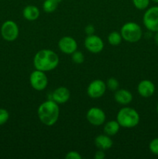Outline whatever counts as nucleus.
I'll return each instance as SVG.
<instances>
[{
    "instance_id": "nucleus-1",
    "label": "nucleus",
    "mask_w": 158,
    "mask_h": 159,
    "mask_svg": "<svg viewBox=\"0 0 158 159\" xmlns=\"http://www.w3.org/2000/svg\"><path fill=\"white\" fill-rule=\"evenodd\" d=\"M58 64V55L51 50H40L33 57V65L36 69L44 72L55 69Z\"/></svg>"
},
{
    "instance_id": "nucleus-2",
    "label": "nucleus",
    "mask_w": 158,
    "mask_h": 159,
    "mask_svg": "<svg viewBox=\"0 0 158 159\" xmlns=\"http://www.w3.org/2000/svg\"><path fill=\"white\" fill-rule=\"evenodd\" d=\"M58 105L54 100L45 101L40 104L37 110V115L42 124L50 127L57 123L60 116Z\"/></svg>"
},
{
    "instance_id": "nucleus-3",
    "label": "nucleus",
    "mask_w": 158,
    "mask_h": 159,
    "mask_svg": "<svg viewBox=\"0 0 158 159\" xmlns=\"http://www.w3.org/2000/svg\"><path fill=\"white\" fill-rule=\"evenodd\" d=\"M116 120L120 127L124 128H133L139 124L140 116L135 109L123 107L118 112Z\"/></svg>"
},
{
    "instance_id": "nucleus-4",
    "label": "nucleus",
    "mask_w": 158,
    "mask_h": 159,
    "mask_svg": "<svg viewBox=\"0 0 158 159\" xmlns=\"http://www.w3.org/2000/svg\"><path fill=\"white\" fill-rule=\"evenodd\" d=\"M120 34L122 39L129 43H136L143 37V30L140 26L134 22L125 23L121 28Z\"/></svg>"
},
{
    "instance_id": "nucleus-5",
    "label": "nucleus",
    "mask_w": 158,
    "mask_h": 159,
    "mask_svg": "<svg viewBox=\"0 0 158 159\" xmlns=\"http://www.w3.org/2000/svg\"><path fill=\"white\" fill-rule=\"evenodd\" d=\"M143 22L149 31L158 32V6H152L146 10L143 17Z\"/></svg>"
},
{
    "instance_id": "nucleus-6",
    "label": "nucleus",
    "mask_w": 158,
    "mask_h": 159,
    "mask_svg": "<svg viewBox=\"0 0 158 159\" xmlns=\"http://www.w3.org/2000/svg\"><path fill=\"white\" fill-rule=\"evenodd\" d=\"M1 35L6 41H14L19 36L18 25L12 20H6L1 26Z\"/></svg>"
},
{
    "instance_id": "nucleus-7",
    "label": "nucleus",
    "mask_w": 158,
    "mask_h": 159,
    "mask_svg": "<svg viewBox=\"0 0 158 159\" xmlns=\"http://www.w3.org/2000/svg\"><path fill=\"white\" fill-rule=\"evenodd\" d=\"M29 82L33 89L37 91H42L45 89L48 85L47 76L44 71L36 69L29 75Z\"/></svg>"
},
{
    "instance_id": "nucleus-8",
    "label": "nucleus",
    "mask_w": 158,
    "mask_h": 159,
    "mask_svg": "<svg viewBox=\"0 0 158 159\" xmlns=\"http://www.w3.org/2000/svg\"><path fill=\"white\" fill-rule=\"evenodd\" d=\"M106 89V83L104 81L101 79H95L88 85L87 93L91 99H99L105 94Z\"/></svg>"
},
{
    "instance_id": "nucleus-9",
    "label": "nucleus",
    "mask_w": 158,
    "mask_h": 159,
    "mask_svg": "<svg viewBox=\"0 0 158 159\" xmlns=\"http://www.w3.org/2000/svg\"><path fill=\"white\" fill-rule=\"evenodd\" d=\"M86 118L88 122L94 126H101L105 121V113L99 107H91L88 110Z\"/></svg>"
},
{
    "instance_id": "nucleus-10",
    "label": "nucleus",
    "mask_w": 158,
    "mask_h": 159,
    "mask_svg": "<svg viewBox=\"0 0 158 159\" xmlns=\"http://www.w3.org/2000/svg\"><path fill=\"white\" fill-rule=\"evenodd\" d=\"M85 46L89 52L99 54L103 50L104 42L100 37L92 34L87 36L85 40Z\"/></svg>"
},
{
    "instance_id": "nucleus-11",
    "label": "nucleus",
    "mask_w": 158,
    "mask_h": 159,
    "mask_svg": "<svg viewBox=\"0 0 158 159\" xmlns=\"http://www.w3.org/2000/svg\"><path fill=\"white\" fill-rule=\"evenodd\" d=\"M58 48L64 54H72L74 51H77V43L73 37L65 36L58 41Z\"/></svg>"
},
{
    "instance_id": "nucleus-12",
    "label": "nucleus",
    "mask_w": 158,
    "mask_h": 159,
    "mask_svg": "<svg viewBox=\"0 0 158 159\" xmlns=\"http://www.w3.org/2000/svg\"><path fill=\"white\" fill-rule=\"evenodd\" d=\"M155 85L150 80L144 79L138 84V93L143 98H149L153 96L155 93Z\"/></svg>"
},
{
    "instance_id": "nucleus-13",
    "label": "nucleus",
    "mask_w": 158,
    "mask_h": 159,
    "mask_svg": "<svg viewBox=\"0 0 158 159\" xmlns=\"http://www.w3.org/2000/svg\"><path fill=\"white\" fill-rule=\"evenodd\" d=\"M71 96L69 89L66 87L60 86L56 89L52 94L53 100L57 104H64L68 102Z\"/></svg>"
},
{
    "instance_id": "nucleus-14",
    "label": "nucleus",
    "mask_w": 158,
    "mask_h": 159,
    "mask_svg": "<svg viewBox=\"0 0 158 159\" xmlns=\"http://www.w3.org/2000/svg\"><path fill=\"white\" fill-rule=\"evenodd\" d=\"M114 99L120 105L126 106L133 100V95L127 89H117L115 93Z\"/></svg>"
},
{
    "instance_id": "nucleus-15",
    "label": "nucleus",
    "mask_w": 158,
    "mask_h": 159,
    "mask_svg": "<svg viewBox=\"0 0 158 159\" xmlns=\"http://www.w3.org/2000/svg\"><path fill=\"white\" fill-rule=\"evenodd\" d=\"M94 144L96 147L100 150H108L112 147L113 142L110 136L107 134H100L94 139Z\"/></svg>"
},
{
    "instance_id": "nucleus-16",
    "label": "nucleus",
    "mask_w": 158,
    "mask_h": 159,
    "mask_svg": "<svg viewBox=\"0 0 158 159\" xmlns=\"http://www.w3.org/2000/svg\"><path fill=\"white\" fill-rule=\"evenodd\" d=\"M23 15L26 20L29 21H34L40 16V9L35 6H26L23 10Z\"/></svg>"
},
{
    "instance_id": "nucleus-17",
    "label": "nucleus",
    "mask_w": 158,
    "mask_h": 159,
    "mask_svg": "<svg viewBox=\"0 0 158 159\" xmlns=\"http://www.w3.org/2000/svg\"><path fill=\"white\" fill-rule=\"evenodd\" d=\"M120 129V125L117 120H110L104 126V132L108 136H115Z\"/></svg>"
},
{
    "instance_id": "nucleus-18",
    "label": "nucleus",
    "mask_w": 158,
    "mask_h": 159,
    "mask_svg": "<svg viewBox=\"0 0 158 159\" xmlns=\"http://www.w3.org/2000/svg\"><path fill=\"white\" fill-rule=\"evenodd\" d=\"M60 0H44L43 4V9L44 12L51 13L57 9Z\"/></svg>"
},
{
    "instance_id": "nucleus-19",
    "label": "nucleus",
    "mask_w": 158,
    "mask_h": 159,
    "mask_svg": "<svg viewBox=\"0 0 158 159\" xmlns=\"http://www.w3.org/2000/svg\"><path fill=\"white\" fill-rule=\"evenodd\" d=\"M122 37L120 33L116 32V31H113V32L110 33L108 36V41L112 46H117V45L120 44L122 42Z\"/></svg>"
},
{
    "instance_id": "nucleus-20",
    "label": "nucleus",
    "mask_w": 158,
    "mask_h": 159,
    "mask_svg": "<svg viewBox=\"0 0 158 159\" xmlns=\"http://www.w3.org/2000/svg\"><path fill=\"white\" fill-rule=\"evenodd\" d=\"M133 4L139 10H144L147 9L150 5V0H132Z\"/></svg>"
},
{
    "instance_id": "nucleus-21",
    "label": "nucleus",
    "mask_w": 158,
    "mask_h": 159,
    "mask_svg": "<svg viewBox=\"0 0 158 159\" xmlns=\"http://www.w3.org/2000/svg\"><path fill=\"white\" fill-rule=\"evenodd\" d=\"M71 58L72 61L76 64H81L85 61V55L81 51H75L72 54H71Z\"/></svg>"
},
{
    "instance_id": "nucleus-22",
    "label": "nucleus",
    "mask_w": 158,
    "mask_h": 159,
    "mask_svg": "<svg viewBox=\"0 0 158 159\" xmlns=\"http://www.w3.org/2000/svg\"><path fill=\"white\" fill-rule=\"evenodd\" d=\"M119 82L115 78H110L108 79L106 82V86L108 89L112 90V91H116L119 88Z\"/></svg>"
},
{
    "instance_id": "nucleus-23",
    "label": "nucleus",
    "mask_w": 158,
    "mask_h": 159,
    "mask_svg": "<svg viewBox=\"0 0 158 159\" xmlns=\"http://www.w3.org/2000/svg\"><path fill=\"white\" fill-rule=\"evenodd\" d=\"M149 149L152 154L158 156V138L152 140L149 144Z\"/></svg>"
},
{
    "instance_id": "nucleus-24",
    "label": "nucleus",
    "mask_w": 158,
    "mask_h": 159,
    "mask_svg": "<svg viewBox=\"0 0 158 159\" xmlns=\"http://www.w3.org/2000/svg\"><path fill=\"white\" fill-rule=\"evenodd\" d=\"M9 118V113L5 109H0V126L3 125L8 121Z\"/></svg>"
},
{
    "instance_id": "nucleus-25",
    "label": "nucleus",
    "mask_w": 158,
    "mask_h": 159,
    "mask_svg": "<svg viewBox=\"0 0 158 159\" xmlns=\"http://www.w3.org/2000/svg\"><path fill=\"white\" fill-rule=\"evenodd\" d=\"M67 159H81L82 157L80 154L75 151H71V152H68V154L65 156Z\"/></svg>"
},
{
    "instance_id": "nucleus-26",
    "label": "nucleus",
    "mask_w": 158,
    "mask_h": 159,
    "mask_svg": "<svg viewBox=\"0 0 158 159\" xmlns=\"http://www.w3.org/2000/svg\"><path fill=\"white\" fill-rule=\"evenodd\" d=\"M85 33H86L87 35H92V34H94V27L93 25H88V26H85Z\"/></svg>"
},
{
    "instance_id": "nucleus-27",
    "label": "nucleus",
    "mask_w": 158,
    "mask_h": 159,
    "mask_svg": "<svg viewBox=\"0 0 158 159\" xmlns=\"http://www.w3.org/2000/svg\"><path fill=\"white\" fill-rule=\"evenodd\" d=\"M105 157V153H104V151L103 150H100L99 149V151L95 152L94 154V158L95 159H103Z\"/></svg>"
},
{
    "instance_id": "nucleus-28",
    "label": "nucleus",
    "mask_w": 158,
    "mask_h": 159,
    "mask_svg": "<svg viewBox=\"0 0 158 159\" xmlns=\"http://www.w3.org/2000/svg\"><path fill=\"white\" fill-rule=\"evenodd\" d=\"M154 41L156 43V44L158 46V32L155 33V35H154Z\"/></svg>"
},
{
    "instance_id": "nucleus-29",
    "label": "nucleus",
    "mask_w": 158,
    "mask_h": 159,
    "mask_svg": "<svg viewBox=\"0 0 158 159\" xmlns=\"http://www.w3.org/2000/svg\"><path fill=\"white\" fill-rule=\"evenodd\" d=\"M151 1L154 2H156V3H158V0H151Z\"/></svg>"
},
{
    "instance_id": "nucleus-30",
    "label": "nucleus",
    "mask_w": 158,
    "mask_h": 159,
    "mask_svg": "<svg viewBox=\"0 0 158 159\" xmlns=\"http://www.w3.org/2000/svg\"><path fill=\"white\" fill-rule=\"evenodd\" d=\"M156 112L158 113V103H157V105H156Z\"/></svg>"
},
{
    "instance_id": "nucleus-31",
    "label": "nucleus",
    "mask_w": 158,
    "mask_h": 159,
    "mask_svg": "<svg viewBox=\"0 0 158 159\" xmlns=\"http://www.w3.org/2000/svg\"></svg>"
}]
</instances>
